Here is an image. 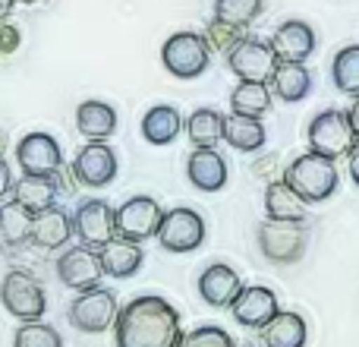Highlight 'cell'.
Masks as SVG:
<instances>
[{"label": "cell", "mask_w": 359, "mask_h": 347, "mask_svg": "<svg viewBox=\"0 0 359 347\" xmlns=\"http://www.w3.org/2000/svg\"><path fill=\"white\" fill-rule=\"evenodd\" d=\"M278 63L280 60H278V54H274L271 41L249 38V35L227 54L230 73H233L240 82H271Z\"/></svg>", "instance_id": "obj_7"}, {"label": "cell", "mask_w": 359, "mask_h": 347, "mask_svg": "<svg viewBox=\"0 0 359 347\" xmlns=\"http://www.w3.org/2000/svg\"><path fill=\"white\" fill-rule=\"evenodd\" d=\"M158 243L168 253H192L205 243V218L186 205L164 211V221L158 228Z\"/></svg>", "instance_id": "obj_9"}, {"label": "cell", "mask_w": 359, "mask_h": 347, "mask_svg": "<svg viewBox=\"0 0 359 347\" xmlns=\"http://www.w3.org/2000/svg\"><path fill=\"white\" fill-rule=\"evenodd\" d=\"M284 180L306 202H325V199H331L337 190V168L331 158L306 152V155L290 162V168L284 171Z\"/></svg>", "instance_id": "obj_2"}, {"label": "cell", "mask_w": 359, "mask_h": 347, "mask_svg": "<svg viewBox=\"0 0 359 347\" xmlns=\"http://www.w3.org/2000/svg\"><path fill=\"white\" fill-rule=\"evenodd\" d=\"M117 313H120V300L114 291L107 287H92V291H82L79 297L69 303V322L73 329L86 332V335H101V332L114 329L117 322Z\"/></svg>", "instance_id": "obj_6"}, {"label": "cell", "mask_w": 359, "mask_h": 347, "mask_svg": "<svg viewBox=\"0 0 359 347\" xmlns=\"http://www.w3.org/2000/svg\"><path fill=\"white\" fill-rule=\"evenodd\" d=\"M13 183H16V180H13L10 164H6V158L0 155V199L10 196V192H13Z\"/></svg>", "instance_id": "obj_37"}, {"label": "cell", "mask_w": 359, "mask_h": 347, "mask_svg": "<svg viewBox=\"0 0 359 347\" xmlns=\"http://www.w3.org/2000/svg\"><path fill=\"white\" fill-rule=\"evenodd\" d=\"M161 221H164V209L151 196H133L114 211L117 237H126V240H136V243L158 237Z\"/></svg>", "instance_id": "obj_8"}, {"label": "cell", "mask_w": 359, "mask_h": 347, "mask_svg": "<svg viewBox=\"0 0 359 347\" xmlns=\"http://www.w3.org/2000/svg\"><path fill=\"white\" fill-rule=\"evenodd\" d=\"M268 133L262 126V117H243V114H230L224 117V143L236 152H259L265 145Z\"/></svg>", "instance_id": "obj_25"}, {"label": "cell", "mask_w": 359, "mask_h": 347, "mask_svg": "<svg viewBox=\"0 0 359 347\" xmlns=\"http://www.w3.org/2000/svg\"><path fill=\"white\" fill-rule=\"evenodd\" d=\"M6 249H10V247H6V240H4V234H0V256H4V253H6Z\"/></svg>", "instance_id": "obj_41"}, {"label": "cell", "mask_w": 359, "mask_h": 347, "mask_svg": "<svg viewBox=\"0 0 359 347\" xmlns=\"http://www.w3.org/2000/svg\"><path fill=\"white\" fill-rule=\"evenodd\" d=\"M10 196L16 199L22 209H29L32 215H38V211H48L50 205H57L60 183H57V177H32V174H22V177L13 183Z\"/></svg>", "instance_id": "obj_22"}, {"label": "cell", "mask_w": 359, "mask_h": 347, "mask_svg": "<svg viewBox=\"0 0 359 347\" xmlns=\"http://www.w3.org/2000/svg\"><path fill=\"white\" fill-rule=\"evenodd\" d=\"M183 130V117L174 105H155L142 117V136L151 145H170Z\"/></svg>", "instance_id": "obj_24"}, {"label": "cell", "mask_w": 359, "mask_h": 347, "mask_svg": "<svg viewBox=\"0 0 359 347\" xmlns=\"http://www.w3.org/2000/svg\"><path fill=\"white\" fill-rule=\"evenodd\" d=\"M57 275H60V281L67 287H73V291H92V287L101 284V278H104V266H101V256L98 249H88V247H69L60 253V259H57Z\"/></svg>", "instance_id": "obj_13"}, {"label": "cell", "mask_w": 359, "mask_h": 347, "mask_svg": "<svg viewBox=\"0 0 359 347\" xmlns=\"http://www.w3.org/2000/svg\"><path fill=\"white\" fill-rule=\"evenodd\" d=\"M13 6H16V0H0V22H6V19H10Z\"/></svg>", "instance_id": "obj_40"}, {"label": "cell", "mask_w": 359, "mask_h": 347, "mask_svg": "<svg viewBox=\"0 0 359 347\" xmlns=\"http://www.w3.org/2000/svg\"><path fill=\"white\" fill-rule=\"evenodd\" d=\"M13 152L22 174H32V177H57V171L63 168V149L50 133H25Z\"/></svg>", "instance_id": "obj_11"}, {"label": "cell", "mask_w": 359, "mask_h": 347, "mask_svg": "<svg viewBox=\"0 0 359 347\" xmlns=\"http://www.w3.org/2000/svg\"><path fill=\"white\" fill-rule=\"evenodd\" d=\"M350 124H353V133H356V139H359V98L353 101V107H350Z\"/></svg>", "instance_id": "obj_39"}, {"label": "cell", "mask_w": 359, "mask_h": 347, "mask_svg": "<svg viewBox=\"0 0 359 347\" xmlns=\"http://www.w3.org/2000/svg\"><path fill=\"white\" fill-rule=\"evenodd\" d=\"M230 313H233V319L240 325H246V329H265V325L280 313L278 294H274L271 287H262V284L243 287L240 297H236L233 306H230Z\"/></svg>", "instance_id": "obj_15"}, {"label": "cell", "mask_w": 359, "mask_h": 347, "mask_svg": "<svg viewBox=\"0 0 359 347\" xmlns=\"http://www.w3.org/2000/svg\"><path fill=\"white\" fill-rule=\"evenodd\" d=\"M331 73H334V86L341 89L350 98H359V44L337 51L334 63H331Z\"/></svg>", "instance_id": "obj_32"}, {"label": "cell", "mask_w": 359, "mask_h": 347, "mask_svg": "<svg viewBox=\"0 0 359 347\" xmlns=\"http://www.w3.org/2000/svg\"><path fill=\"white\" fill-rule=\"evenodd\" d=\"M4 145H6V136H4V133H0V155H4Z\"/></svg>", "instance_id": "obj_42"}, {"label": "cell", "mask_w": 359, "mask_h": 347, "mask_svg": "<svg viewBox=\"0 0 359 347\" xmlns=\"http://www.w3.org/2000/svg\"><path fill=\"white\" fill-rule=\"evenodd\" d=\"M271 107V89L268 82H236L230 92V111L243 117H262Z\"/></svg>", "instance_id": "obj_30"}, {"label": "cell", "mask_w": 359, "mask_h": 347, "mask_svg": "<svg viewBox=\"0 0 359 347\" xmlns=\"http://www.w3.org/2000/svg\"><path fill=\"white\" fill-rule=\"evenodd\" d=\"M243 347H249V344H243Z\"/></svg>", "instance_id": "obj_44"}, {"label": "cell", "mask_w": 359, "mask_h": 347, "mask_svg": "<svg viewBox=\"0 0 359 347\" xmlns=\"http://www.w3.org/2000/svg\"><path fill=\"white\" fill-rule=\"evenodd\" d=\"M114 341L117 347H180L183 325H180L177 306L155 294L130 300L117 313Z\"/></svg>", "instance_id": "obj_1"}, {"label": "cell", "mask_w": 359, "mask_h": 347, "mask_svg": "<svg viewBox=\"0 0 359 347\" xmlns=\"http://www.w3.org/2000/svg\"><path fill=\"white\" fill-rule=\"evenodd\" d=\"M180 347H236V344L221 325H198L189 335H183Z\"/></svg>", "instance_id": "obj_35"}, {"label": "cell", "mask_w": 359, "mask_h": 347, "mask_svg": "<svg viewBox=\"0 0 359 347\" xmlns=\"http://www.w3.org/2000/svg\"><path fill=\"white\" fill-rule=\"evenodd\" d=\"M32 228H35V215L29 209H22L16 199L0 202V234H4L6 247L19 249L32 243Z\"/></svg>", "instance_id": "obj_26"}, {"label": "cell", "mask_w": 359, "mask_h": 347, "mask_svg": "<svg viewBox=\"0 0 359 347\" xmlns=\"http://www.w3.org/2000/svg\"><path fill=\"white\" fill-rule=\"evenodd\" d=\"M262 338H265V347H306L309 329L299 313H278L262 329Z\"/></svg>", "instance_id": "obj_27"}, {"label": "cell", "mask_w": 359, "mask_h": 347, "mask_svg": "<svg viewBox=\"0 0 359 347\" xmlns=\"http://www.w3.org/2000/svg\"><path fill=\"white\" fill-rule=\"evenodd\" d=\"M76 130L88 139V143H107L117 133V111L107 101L88 98L76 107Z\"/></svg>", "instance_id": "obj_21"}, {"label": "cell", "mask_w": 359, "mask_h": 347, "mask_svg": "<svg viewBox=\"0 0 359 347\" xmlns=\"http://www.w3.org/2000/svg\"><path fill=\"white\" fill-rule=\"evenodd\" d=\"M69 168H73V177L79 180L82 186L101 190V186H107L114 177H117L120 162H117V152H114L107 143H86Z\"/></svg>", "instance_id": "obj_14"}, {"label": "cell", "mask_w": 359, "mask_h": 347, "mask_svg": "<svg viewBox=\"0 0 359 347\" xmlns=\"http://www.w3.org/2000/svg\"><path fill=\"white\" fill-rule=\"evenodd\" d=\"M265 10V0H215V19L217 22L249 29Z\"/></svg>", "instance_id": "obj_31"}, {"label": "cell", "mask_w": 359, "mask_h": 347, "mask_svg": "<svg viewBox=\"0 0 359 347\" xmlns=\"http://www.w3.org/2000/svg\"><path fill=\"white\" fill-rule=\"evenodd\" d=\"M347 162H350V174H353V183L359 186V143L353 145V152L347 155Z\"/></svg>", "instance_id": "obj_38"}, {"label": "cell", "mask_w": 359, "mask_h": 347, "mask_svg": "<svg viewBox=\"0 0 359 347\" xmlns=\"http://www.w3.org/2000/svg\"><path fill=\"white\" fill-rule=\"evenodd\" d=\"M13 347H63V338L48 322H22L13 335Z\"/></svg>", "instance_id": "obj_33"}, {"label": "cell", "mask_w": 359, "mask_h": 347, "mask_svg": "<svg viewBox=\"0 0 359 347\" xmlns=\"http://www.w3.org/2000/svg\"><path fill=\"white\" fill-rule=\"evenodd\" d=\"M265 211L271 221H306L309 202L287 180H274L265 190Z\"/></svg>", "instance_id": "obj_23"}, {"label": "cell", "mask_w": 359, "mask_h": 347, "mask_svg": "<svg viewBox=\"0 0 359 347\" xmlns=\"http://www.w3.org/2000/svg\"><path fill=\"white\" fill-rule=\"evenodd\" d=\"M73 240V218L63 205H50L48 211L35 215V228H32V247L38 249H63Z\"/></svg>", "instance_id": "obj_19"}, {"label": "cell", "mask_w": 359, "mask_h": 347, "mask_svg": "<svg viewBox=\"0 0 359 347\" xmlns=\"http://www.w3.org/2000/svg\"><path fill=\"white\" fill-rule=\"evenodd\" d=\"M183 126L196 149H215L224 139V114H217L215 107H198V111H192Z\"/></svg>", "instance_id": "obj_28"}, {"label": "cell", "mask_w": 359, "mask_h": 347, "mask_svg": "<svg viewBox=\"0 0 359 347\" xmlns=\"http://www.w3.org/2000/svg\"><path fill=\"white\" fill-rule=\"evenodd\" d=\"M161 63L177 79H198L211 63V48L202 32H174L161 44Z\"/></svg>", "instance_id": "obj_3"}, {"label": "cell", "mask_w": 359, "mask_h": 347, "mask_svg": "<svg viewBox=\"0 0 359 347\" xmlns=\"http://www.w3.org/2000/svg\"><path fill=\"white\" fill-rule=\"evenodd\" d=\"M98 256H101V266H104V275L120 281L133 278L145 262V249L136 240H126V237H114L111 243H104L98 249Z\"/></svg>", "instance_id": "obj_20"}, {"label": "cell", "mask_w": 359, "mask_h": 347, "mask_svg": "<svg viewBox=\"0 0 359 347\" xmlns=\"http://www.w3.org/2000/svg\"><path fill=\"white\" fill-rule=\"evenodd\" d=\"M243 32L246 29H236V25H227V22H217V19H211L208 25H205V41H208L211 51H221V54H230V51L236 48V44L243 41Z\"/></svg>", "instance_id": "obj_34"}, {"label": "cell", "mask_w": 359, "mask_h": 347, "mask_svg": "<svg viewBox=\"0 0 359 347\" xmlns=\"http://www.w3.org/2000/svg\"><path fill=\"white\" fill-rule=\"evenodd\" d=\"M271 89L284 101H303L312 92V73L306 63H278L271 76Z\"/></svg>", "instance_id": "obj_29"}, {"label": "cell", "mask_w": 359, "mask_h": 347, "mask_svg": "<svg viewBox=\"0 0 359 347\" xmlns=\"http://www.w3.org/2000/svg\"><path fill=\"white\" fill-rule=\"evenodd\" d=\"M271 48L280 63H306L316 51V32L309 22H299V19L280 22L271 35Z\"/></svg>", "instance_id": "obj_16"}, {"label": "cell", "mask_w": 359, "mask_h": 347, "mask_svg": "<svg viewBox=\"0 0 359 347\" xmlns=\"http://www.w3.org/2000/svg\"><path fill=\"white\" fill-rule=\"evenodd\" d=\"M186 177L196 190L217 192L227 186V162L217 149H192L186 158Z\"/></svg>", "instance_id": "obj_18"}, {"label": "cell", "mask_w": 359, "mask_h": 347, "mask_svg": "<svg viewBox=\"0 0 359 347\" xmlns=\"http://www.w3.org/2000/svg\"><path fill=\"white\" fill-rule=\"evenodd\" d=\"M306 240H309L306 221H271L268 218L259 228V247L271 262H297L306 253Z\"/></svg>", "instance_id": "obj_12"}, {"label": "cell", "mask_w": 359, "mask_h": 347, "mask_svg": "<svg viewBox=\"0 0 359 347\" xmlns=\"http://www.w3.org/2000/svg\"><path fill=\"white\" fill-rule=\"evenodd\" d=\"M240 291H243V278L236 275V268L224 266V262H215V266H208L198 275V294L215 310H224V306L230 310L233 300L240 297Z\"/></svg>", "instance_id": "obj_17"}, {"label": "cell", "mask_w": 359, "mask_h": 347, "mask_svg": "<svg viewBox=\"0 0 359 347\" xmlns=\"http://www.w3.org/2000/svg\"><path fill=\"white\" fill-rule=\"evenodd\" d=\"M114 205L104 199H82L73 211V234L79 237L82 247L101 249L117 237V224H114Z\"/></svg>", "instance_id": "obj_10"}, {"label": "cell", "mask_w": 359, "mask_h": 347, "mask_svg": "<svg viewBox=\"0 0 359 347\" xmlns=\"http://www.w3.org/2000/svg\"><path fill=\"white\" fill-rule=\"evenodd\" d=\"M356 143L359 139L353 133V124H350L347 111L328 107V111H322V114L312 117V124H309V152L337 162V158L350 155Z\"/></svg>", "instance_id": "obj_5"}, {"label": "cell", "mask_w": 359, "mask_h": 347, "mask_svg": "<svg viewBox=\"0 0 359 347\" xmlns=\"http://www.w3.org/2000/svg\"><path fill=\"white\" fill-rule=\"evenodd\" d=\"M0 303L10 316H16L19 322H38L48 310V294H44L41 281L29 272L10 268L0 281Z\"/></svg>", "instance_id": "obj_4"}, {"label": "cell", "mask_w": 359, "mask_h": 347, "mask_svg": "<svg viewBox=\"0 0 359 347\" xmlns=\"http://www.w3.org/2000/svg\"><path fill=\"white\" fill-rule=\"evenodd\" d=\"M22 48V32L13 22H0V54H13Z\"/></svg>", "instance_id": "obj_36"}, {"label": "cell", "mask_w": 359, "mask_h": 347, "mask_svg": "<svg viewBox=\"0 0 359 347\" xmlns=\"http://www.w3.org/2000/svg\"><path fill=\"white\" fill-rule=\"evenodd\" d=\"M16 4H22V6H32V4H38V0H16Z\"/></svg>", "instance_id": "obj_43"}]
</instances>
